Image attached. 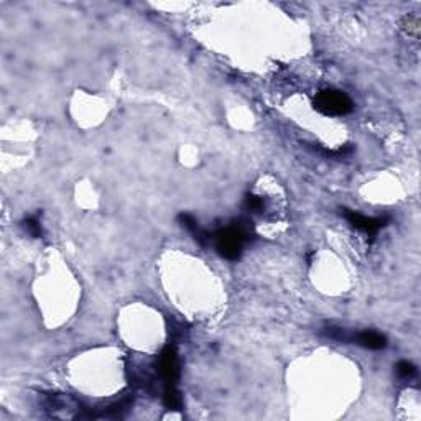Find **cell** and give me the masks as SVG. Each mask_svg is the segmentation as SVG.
<instances>
[{
    "instance_id": "cell-8",
    "label": "cell",
    "mask_w": 421,
    "mask_h": 421,
    "mask_svg": "<svg viewBox=\"0 0 421 421\" xmlns=\"http://www.w3.org/2000/svg\"><path fill=\"white\" fill-rule=\"evenodd\" d=\"M178 221H179V224L183 225V229H186L188 232H191L193 236L194 234H196L201 227L198 225V222H196V219H194V217L191 216V214H179L178 216Z\"/></svg>"
},
{
    "instance_id": "cell-5",
    "label": "cell",
    "mask_w": 421,
    "mask_h": 421,
    "mask_svg": "<svg viewBox=\"0 0 421 421\" xmlns=\"http://www.w3.org/2000/svg\"><path fill=\"white\" fill-rule=\"evenodd\" d=\"M395 372L402 380H411L416 375V367L408 361H400L395 365Z\"/></svg>"
},
{
    "instance_id": "cell-1",
    "label": "cell",
    "mask_w": 421,
    "mask_h": 421,
    "mask_svg": "<svg viewBox=\"0 0 421 421\" xmlns=\"http://www.w3.org/2000/svg\"><path fill=\"white\" fill-rule=\"evenodd\" d=\"M318 112L327 117H342L352 111V100L346 92L338 89H324L318 92L313 102Z\"/></svg>"
},
{
    "instance_id": "cell-6",
    "label": "cell",
    "mask_w": 421,
    "mask_h": 421,
    "mask_svg": "<svg viewBox=\"0 0 421 421\" xmlns=\"http://www.w3.org/2000/svg\"><path fill=\"white\" fill-rule=\"evenodd\" d=\"M22 227L25 229V232L32 237H41L43 236V229H41V222L36 219L35 216L27 217L25 221L22 222Z\"/></svg>"
},
{
    "instance_id": "cell-4",
    "label": "cell",
    "mask_w": 421,
    "mask_h": 421,
    "mask_svg": "<svg viewBox=\"0 0 421 421\" xmlns=\"http://www.w3.org/2000/svg\"><path fill=\"white\" fill-rule=\"evenodd\" d=\"M350 344H357L364 349L370 350H382L387 347V338L377 331H361L350 332Z\"/></svg>"
},
{
    "instance_id": "cell-2",
    "label": "cell",
    "mask_w": 421,
    "mask_h": 421,
    "mask_svg": "<svg viewBox=\"0 0 421 421\" xmlns=\"http://www.w3.org/2000/svg\"><path fill=\"white\" fill-rule=\"evenodd\" d=\"M247 234L244 227H227L222 229L213 237L216 244V250L219 252L221 257L225 260H237L242 255V247L245 242Z\"/></svg>"
},
{
    "instance_id": "cell-7",
    "label": "cell",
    "mask_w": 421,
    "mask_h": 421,
    "mask_svg": "<svg viewBox=\"0 0 421 421\" xmlns=\"http://www.w3.org/2000/svg\"><path fill=\"white\" fill-rule=\"evenodd\" d=\"M402 28L405 30V33H407V35L418 38V33H419V18L416 17V15H408V17L403 18Z\"/></svg>"
},
{
    "instance_id": "cell-3",
    "label": "cell",
    "mask_w": 421,
    "mask_h": 421,
    "mask_svg": "<svg viewBox=\"0 0 421 421\" xmlns=\"http://www.w3.org/2000/svg\"><path fill=\"white\" fill-rule=\"evenodd\" d=\"M344 210V217L346 221L352 225L354 229H357L359 232H364L367 236H375V234L384 229L385 225L388 224V217H367L361 213H355V210L350 209H342Z\"/></svg>"
},
{
    "instance_id": "cell-9",
    "label": "cell",
    "mask_w": 421,
    "mask_h": 421,
    "mask_svg": "<svg viewBox=\"0 0 421 421\" xmlns=\"http://www.w3.org/2000/svg\"><path fill=\"white\" fill-rule=\"evenodd\" d=\"M245 207L252 213H260L263 209V199L260 196H254V194H248L245 198Z\"/></svg>"
}]
</instances>
